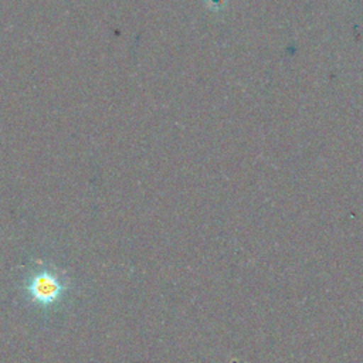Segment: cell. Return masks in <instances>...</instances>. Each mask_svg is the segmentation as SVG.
Instances as JSON below:
<instances>
[{"label": "cell", "mask_w": 363, "mask_h": 363, "mask_svg": "<svg viewBox=\"0 0 363 363\" xmlns=\"http://www.w3.org/2000/svg\"><path fill=\"white\" fill-rule=\"evenodd\" d=\"M65 289V285L61 277L48 268H43L41 271H35L26 284V292L31 302L48 306L55 303Z\"/></svg>", "instance_id": "cell-1"}]
</instances>
